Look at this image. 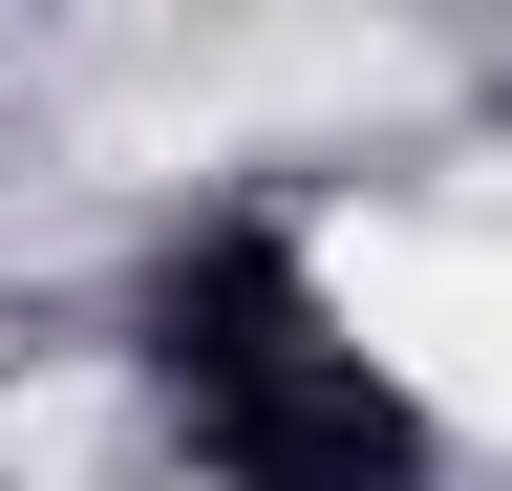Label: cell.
I'll return each mask as SVG.
<instances>
[{"instance_id": "obj_1", "label": "cell", "mask_w": 512, "mask_h": 491, "mask_svg": "<svg viewBox=\"0 0 512 491\" xmlns=\"http://www.w3.org/2000/svg\"><path fill=\"white\" fill-rule=\"evenodd\" d=\"M128 363H150L171 449L214 491H427L448 470L427 385L342 321V278H320L278 214H192L171 257L128 278Z\"/></svg>"}]
</instances>
